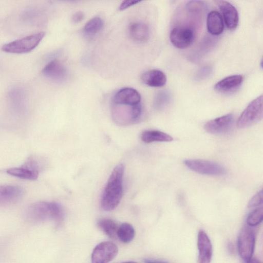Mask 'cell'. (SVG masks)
Listing matches in <instances>:
<instances>
[{
	"label": "cell",
	"mask_w": 263,
	"mask_h": 263,
	"mask_svg": "<svg viewBox=\"0 0 263 263\" xmlns=\"http://www.w3.org/2000/svg\"><path fill=\"white\" fill-rule=\"evenodd\" d=\"M124 172L123 164H119L111 172L101 199V206L104 211H112L119 204L123 193Z\"/></svg>",
	"instance_id": "1"
},
{
	"label": "cell",
	"mask_w": 263,
	"mask_h": 263,
	"mask_svg": "<svg viewBox=\"0 0 263 263\" xmlns=\"http://www.w3.org/2000/svg\"><path fill=\"white\" fill-rule=\"evenodd\" d=\"M26 218L30 221L41 222L53 220L61 222L64 218V211L60 204L57 202H37L27 208Z\"/></svg>",
	"instance_id": "2"
},
{
	"label": "cell",
	"mask_w": 263,
	"mask_h": 263,
	"mask_svg": "<svg viewBox=\"0 0 263 263\" xmlns=\"http://www.w3.org/2000/svg\"><path fill=\"white\" fill-rule=\"evenodd\" d=\"M45 35L44 32H40L16 40L4 45L2 47V50L12 53L29 52L37 46Z\"/></svg>",
	"instance_id": "3"
},
{
	"label": "cell",
	"mask_w": 263,
	"mask_h": 263,
	"mask_svg": "<svg viewBox=\"0 0 263 263\" xmlns=\"http://www.w3.org/2000/svg\"><path fill=\"white\" fill-rule=\"evenodd\" d=\"M262 95L258 97L247 106L239 116L237 127L240 128L248 127L262 118Z\"/></svg>",
	"instance_id": "4"
},
{
	"label": "cell",
	"mask_w": 263,
	"mask_h": 263,
	"mask_svg": "<svg viewBox=\"0 0 263 263\" xmlns=\"http://www.w3.org/2000/svg\"><path fill=\"white\" fill-rule=\"evenodd\" d=\"M184 164L192 171L200 174L221 176L227 173L226 169L216 162L202 159H186Z\"/></svg>",
	"instance_id": "5"
},
{
	"label": "cell",
	"mask_w": 263,
	"mask_h": 263,
	"mask_svg": "<svg viewBox=\"0 0 263 263\" xmlns=\"http://www.w3.org/2000/svg\"><path fill=\"white\" fill-rule=\"evenodd\" d=\"M255 240L254 231L249 227H243L238 235L237 249L240 257L246 261L252 257Z\"/></svg>",
	"instance_id": "6"
},
{
	"label": "cell",
	"mask_w": 263,
	"mask_h": 263,
	"mask_svg": "<svg viewBox=\"0 0 263 263\" xmlns=\"http://www.w3.org/2000/svg\"><path fill=\"white\" fill-rule=\"evenodd\" d=\"M118 248L111 241H103L97 245L91 254V263H108L117 255Z\"/></svg>",
	"instance_id": "7"
},
{
	"label": "cell",
	"mask_w": 263,
	"mask_h": 263,
	"mask_svg": "<svg viewBox=\"0 0 263 263\" xmlns=\"http://www.w3.org/2000/svg\"><path fill=\"white\" fill-rule=\"evenodd\" d=\"M194 37L193 31L186 27H176L171 31L170 38L172 44L176 48L184 49L190 46Z\"/></svg>",
	"instance_id": "8"
},
{
	"label": "cell",
	"mask_w": 263,
	"mask_h": 263,
	"mask_svg": "<svg viewBox=\"0 0 263 263\" xmlns=\"http://www.w3.org/2000/svg\"><path fill=\"white\" fill-rule=\"evenodd\" d=\"M234 119L233 114H227L208 121L204 125V129L206 132L212 134H224L232 127Z\"/></svg>",
	"instance_id": "9"
},
{
	"label": "cell",
	"mask_w": 263,
	"mask_h": 263,
	"mask_svg": "<svg viewBox=\"0 0 263 263\" xmlns=\"http://www.w3.org/2000/svg\"><path fill=\"white\" fill-rule=\"evenodd\" d=\"M42 73L46 77L56 82H63L68 74L65 66L57 59L49 62L43 68Z\"/></svg>",
	"instance_id": "10"
},
{
	"label": "cell",
	"mask_w": 263,
	"mask_h": 263,
	"mask_svg": "<svg viewBox=\"0 0 263 263\" xmlns=\"http://www.w3.org/2000/svg\"><path fill=\"white\" fill-rule=\"evenodd\" d=\"M141 95L136 89L126 87L118 90L113 97L114 104L133 106L140 103Z\"/></svg>",
	"instance_id": "11"
},
{
	"label": "cell",
	"mask_w": 263,
	"mask_h": 263,
	"mask_svg": "<svg viewBox=\"0 0 263 263\" xmlns=\"http://www.w3.org/2000/svg\"><path fill=\"white\" fill-rule=\"evenodd\" d=\"M197 246L199 252L198 263H211L212 257L211 241L204 231L200 230L197 236Z\"/></svg>",
	"instance_id": "12"
},
{
	"label": "cell",
	"mask_w": 263,
	"mask_h": 263,
	"mask_svg": "<svg viewBox=\"0 0 263 263\" xmlns=\"http://www.w3.org/2000/svg\"><path fill=\"white\" fill-rule=\"evenodd\" d=\"M216 2L227 28L231 30L236 29L239 21V15L236 8L227 1H218Z\"/></svg>",
	"instance_id": "13"
},
{
	"label": "cell",
	"mask_w": 263,
	"mask_h": 263,
	"mask_svg": "<svg viewBox=\"0 0 263 263\" xmlns=\"http://www.w3.org/2000/svg\"><path fill=\"white\" fill-rule=\"evenodd\" d=\"M24 190L15 185H0V206L14 203L24 195Z\"/></svg>",
	"instance_id": "14"
},
{
	"label": "cell",
	"mask_w": 263,
	"mask_h": 263,
	"mask_svg": "<svg viewBox=\"0 0 263 263\" xmlns=\"http://www.w3.org/2000/svg\"><path fill=\"white\" fill-rule=\"evenodd\" d=\"M242 81L243 77L241 75L229 76L218 82L214 86V89L222 93L232 92L240 87Z\"/></svg>",
	"instance_id": "15"
},
{
	"label": "cell",
	"mask_w": 263,
	"mask_h": 263,
	"mask_svg": "<svg viewBox=\"0 0 263 263\" xmlns=\"http://www.w3.org/2000/svg\"><path fill=\"white\" fill-rule=\"evenodd\" d=\"M130 37L137 43H144L149 37V29L147 25L141 22H132L128 26Z\"/></svg>",
	"instance_id": "16"
},
{
	"label": "cell",
	"mask_w": 263,
	"mask_h": 263,
	"mask_svg": "<svg viewBox=\"0 0 263 263\" xmlns=\"http://www.w3.org/2000/svg\"><path fill=\"white\" fill-rule=\"evenodd\" d=\"M141 80L145 85L153 87H162L167 81L165 73L158 69H152L144 72L141 76Z\"/></svg>",
	"instance_id": "17"
},
{
	"label": "cell",
	"mask_w": 263,
	"mask_h": 263,
	"mask_svg": "<svg viewBox=\"0 0 263 263\" xmlns=\"http://www.w3.org/2000/svg\"><path fill=\"white\" fill-rule=\"evenodd\" d=\"M206 26L210 34L214 35L220 34L224 29L221 15L216 11H211L207 16Z\"/></svg>",
	"instance_id": "18"
},
{
	"label": "cell",
	"mask_w": 263,
	"mask_h": 263,
	"mask_svg": "<svg viewBox=\"0 0 263 263\" xmlns=\"http://www.w3.org/2000/svg\"><path fill=\"white\" fill-rule=\"evenodd\" d=\"M141 140L145 143L153 142H170L173 140L170 135L158 130H147L143 131L141 135Z\"/></svg>",
	"instance_id": "19"
},
{
	"label": "cell",
	"mask_w": 263,
	"mask_h": 263,
	"mask_svg": "<svg viewBox=\"0 0 263 263\" xmlns=\"http://www.w3.org/2000/svg\"><path fill=\"white\" fill-rule=\"evenodd\" d=\"M7 173L20 178L30 180H36L39 176V172L22 166L19 167H12L8 169Z\"/></svg>",
	"instance_id": "20"
},
{
	"label": "cell",
	"mask_w": 263,
	"mask_h": 263,
	"mask_svg": "<svg viewBox=\"0 0 263 263\" xmlns=\"http://www.w3.org/2000/svg\"><path fill=\"white\" fill-rule=\"evenodd\" d=\"M135 235V229L130 223L124 222L118 228L117 236L123 243L130 242L134 239Z\"/></svg>",
	"instance_id": "21"
},
{
	"label": "cell",
	"mask_w": 263,
	"mask_h": 263,
	"mask_svg": "<svg viewBox=\"0 0 263 263\" xmlns=\"http://www.w3.org/2000/svg\"><path fill=\"white\" fill-rule=\"evenodd\" d=\"M104 25L103 20L99 16H96L88 21L83 29V33L87 36H92L99 32Z\"/></svg>",
	"instance_id": "22"
},
{
	"label": "cell",
	"mask_w": 263,
	"mask_h": 263,
	"mask_svg": "<svg viewBox=\"0 0 263 263\" xmlns=\"http://www.w3.org/2000/svg\"><path fill=\"white\" fill-rule=\"evenodd\" d=\"M98 226L103 232L111 238H115L117 236L118 229L117 223L112 219L102 218L98 222Z\"/></svg>",
	"instance_id": "23"
},
{
	"label": "cell",
	"mask_w": 263,
	"mask_h": 263,
	"mask_svg": "<svg viewBox=\"0 0 263 263\" xmlns=\"http://www.w3.org/2000/svg\"><path fill=\"white\" fill-rule=\"evenodd\" d=\"M170 99V95L167 91H160L154 99V107L158 110L163 109L169 103Z\"/></svg>",
	"instance_id": "24"
},
{
	"label": "cell",
	"mask_w": 263,
	"mask_h": 263,
	"mask_svg": "<svg viewBox=\"0 0 263 263\" xmlns=\"http://www.w3.org/2000/svg\"><path fill=\"white\" fill-rule=\"evenodd\" d=\"M263 219V209L258 208L251 212L247 218V223L250 227H254L261 222Z\"/></svg>",
	"instance_id": "25"
},
{
	"label": "cell",
	"mask_w": 263,
	"mask_h": 263,
	"mask_svg": "<svg viewBox=\"0 0 263 263\" xmlns=\"http://www.w3.org/2000/svg\"><path fill=\"white\" fill-rule=\"evenodd\" d=\"M263 193L261 190L256 194L249 201L248 206L250 208L258 206L262 203Z\"/></svg>",
	"instance_id": "26"
},
{
	"label": "cell",
	"mask_w": 263,
	"mask_h": 263,
	"mask_svg": "<svg viewBox=\"0 0 263 263\" xmlns=\"http://www.w3.org/2000/svg\"><path fill=\"white\" fill-rule=\"evenodd\" d=\"M204 5L201 1H191L187 5V9L191 13H197L202 11Z\"/></svg>",
	"instance_id": "27"
},
{
	"label": "cell",
	"mask_w": 263,
	"mask_h": 263,
	"mask_svg": "<svg viewBox=\"0 0 263 263\" xmlns=\"http://www.w3.org/2000/svg\"><path fill=\"white\" fill-rule=\"evenodd\" d=\"M142 107L140 103L131 106L132 121H137L141 116Z\"/></svg>",
	"instance_id": "28"
},
{
	"label": "cell",
	"mask_w": 263,
	"mask_h": 263,
	"mask_svg": "<svg viewBox=\"0 0 263 263\" xmlns=\"http://www.w3.org/2000/svg\"><path fill=\"white\" fill-rule=\"evenodd\" d=\"M212 69L209 66L203 67L201 68L196 74L197 80H202L206 78L210 74Z\"/></svg>",
	"instance_id": "29"
},
{
	"label": "cell",
	"mask_w": 263,
	"mask_h": 263,
	"mask_svg": "<svg viewBox=\"0 0 263 263\" xmlns=\"http://www.w3.org/2000/svg\"><path fill=\"white\" fill-rule=\"evenodd\" d=\"M141 1H136V0H127L123 1L119 7V9L120 11L124 10L132 6L136 5L140 3Z\"/></svg>",
	"instance_id": "30"
},
{
	"label": "cell",
	"mask_w": 263,
	"mask_h": 263,
	"mask_svg": "<svg viewBox=\"0 0 263 263\" xmlns=\"http://www.w3.org/2000/svg\"><path fill=\"white\" fill-rule=\"evenodd\" d=\"M84 13L81 11H78L74 13L72 16V21L74 24L81 22L84 18Z\"/></svg>",
	"instance_id": "31"
},
{
	"label": "cell",
	"mask_w": 263,
	"mask_h": 263,
	"mask_svg": "<svg viewBox=\"0 0 263 263\" xmlns=\"http://www.w3.org/2000/svg\"><path fill=\"white\" fill-rule=\"evenodd\" d=\"M144 261L145 263H168L165 261L150 259H146Z\"/></svg>",
	"instance_id": "32"
},
{
	"label": "cell",
	"mask_w": 263,
	"mask_h": 263,
	"mask_svg": "<svg viewBox=\"0 0 263 263\" xmlns=\"http://www.w3.org/2000/svg\"><path fill=\"white\" fill-rule=\"evenodd\" d=\"M246 263H261V262L256 258L252 257L246 261Z\"/></svg>",
	"instance_id": "33"
},
{
	"label": "cell",
	"mask_w": 263,
	"mask_h": 263,
	"mask_svg": "<svg viewBox=\"0 0 263 263\" xmlns=\"http://www.w3.org/2000/svg\"><path fill=\"white\" fill-rule=\"evenodd\" d=\"M122 263H137V262H134V261H125V262H123Z\"/></svg>",
	"instance_id": "34"
}]
</instances>
